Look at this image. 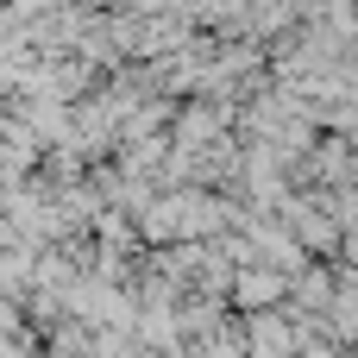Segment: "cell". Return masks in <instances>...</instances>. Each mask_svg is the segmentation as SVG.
<instances>
[{
	"mask_svg": "<svg viewBox=\"0 0 358 358\" xmlns=\"http://www.w3.org/2000/svg\"><path fill=\"white\" fill-rule=\"evenodd\" d=\"M252 340H258V358H283L289 352V327H277V321H258Z\"/></svg>",
	"mask_w": 358,
	"mask_h": 358,
	"instance_id": "obj_1",
	"label": "cell"
},
{
	"mask_svg": "<svg viewBox=\"0 0 358 358\" xmlns=\"http://www.w3.org/2000/svg\"><path fill=\"white\" fill-rule=\"evenodd\" d=\"M239 296L252 308H264V302H277V277H239Z\"/></svg>",
	"mask_w": 358,
	"mask_h": 358,
	"instance_id": "obj_2",
	"label": "cell"
}]
</instances>
